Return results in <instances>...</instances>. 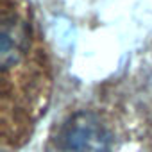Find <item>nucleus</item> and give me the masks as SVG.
Instances as JSON below:
<instances>
[{
  "mask_svg": "<svg viewBox=\"0 0 152 152\" xmlns=\"http://www.w3.org/2000/svg\"><path fill=\"white\" fill-rule=\"evenodd\" d=\"M127 131L118 109L91 102L72 109L50 136V152H122Z\"/></svg>",
  "mask_w": 152,
  "mask_h": 152,
  "instance_id": "f03ea898",
  "label": "nucleus"
},
{
  "mask_svg": "<svg viewBox=\"0 0 152 152\" xmlns=\"http://www.w3.org/2000/svg\"><path fill=\"white\" fill-rule=\"evenodd\" d=\"M50 91V68L29 0H2V120L4 136L31 132Z\"/></svg>",
  "mask_w": 152,
  "mask_h": 152,
  "instance_id": "f257e3e1",
  "label": "nucleus"
}]
</instances>
